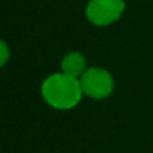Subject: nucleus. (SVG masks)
<instances>
[{
	"label": "nucleus",
	"instance_id": "nucleus-2",
	"mask_svg": "<svg viewBox=\"0 0 153 153\" xmlns=\"http://www.w3.org/2000/svg\"><path fill=\"white\" fill-rule=\"evenodd\" d=\"M80 86L83 94L94 100H104L111 95L114 89V82L111 74L98 67L86 68V71L80 76Z\"/></svg>",
	"mask_w": 153,
	"mask_h": 153
},
{
	"label": "nucleus",
	"instance_id": "nucleus-4",
	"mask_svg": "<svg viewBox=\"0 0 153 153\" xmlns=\"http://www.w3.org/2000/svg\"><path fill=\"white\" fill-rule=\"evenodd\" d=\"M61 67H62V73L70 74L73 77H79L86 71V59L80 52H70L62 58Z\"/></svg>",
	"mask_w": 153,
	"mask_h": 153
},
{
	"label": "nucleus",
	"instance_id": "nucleus-5",
	"mask_svg": "<svg viewBox=\"0 0 153 153\" xmlns=\"http://www.w3.org/2000/svg\"><path fill=\"white\" fill-rule=\"evenodd\" d=\"M9 56H10V51H9V46L0 40V67H3L7 61H9Z\"/></svg>",
	"mask_w": 153,
	"mask_h": 153
},
{
	"label": "nucleus",
	"instance_id": "nucleus-1",
	"mask_svg": "<svg viewBox=\"0 0 153 153\" xmlns=\"http://www.w3.org/2000/svg\"><path fill=\"white\" fill-rule=\"evenodd\" d=\"M45 101L56 110H70L76 107L83 95L80 80L65 73H55L45 79L42 85Z\"/></svg>",
	"mask_w": 153,
	"mask_h": 153
},
{
	"label": "nucleus",
	"instance_id": "nucleus-3",
	"mask_svg": "<svg viewBox=\"0 0 153 153\" xmlns=\"http://www.w3.org/2000/svg\"><path fill=\"white\" fill-rule=\"evenodd\" d=\"M125 10L123 0H89L86 4V18L98 25L105 27L116 22Z\"/></svg>",
	"mask_w": 153,
	"mask_h": 153
}]
</instances>
